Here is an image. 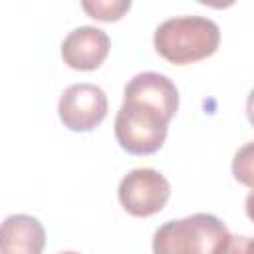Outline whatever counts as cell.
Here are the masks:
<instances>
[{"instance_id": "cell-1", "label": "cell", "mask_w": 254, "mask_h": 254, "mask_svg": "<svg viewBox=\"0 0 254 254\" xmlns=\"http://www.w3.org/2000/svg\"><path fill=\"white\" fill-rule=\"evenodd\" d=\"M155 50L171 64L187 65L212 56L220 44L216 22L202 16H179L165 20L153 36Z\"/></svg>"}, {"instance_id": "cell-2", "label": "cell", "mask_w": 254, "mask_h": 254, "mask_svg": "<svg viewBox=\"0 0 254 254\" xmlns=\"http://www.w3.org/2000/svg\"><path fill=\"white\" fill-rule=\"evenodd\" d=\"M232 236L214 214L196 212L187 218L169 220L153 236L157 254H214L230 250Z\"/></svg>"}, {"instance_id": "cell-3", "label": "cell", "mask_w": 254, "mask_h": 254, "mask_svg": "<svg viewBox=\"0 0 254 254\" xmlns=\"http://www.w3.org/2000/svg\"><path fill=\"white\" fill-rule=\"evenodd\" d=\"M171 117L161 109L123 97V105L115 115V139L131 155H151L159 151L167 139Z\"/></svg>"}, {"instance_id": "cell-4", "label": "cell", "mask_w": 254, "mask_h": 254, "mask_svg": "<svg viewBox=\"0 0 254 254\" xmlns=\"http://www.w3.org/2000/svg\"><path fill=\"white\" fill-rule=\"evenodd\" d=\"M117 194L121 206L129 214L145 218L163 210L171 196V185L159 171L143 167L129 171L121 179Z\"/></svg>"}, {"instance_id": "cell-5", "label": "cell", "mask_w": 254, "mask_h": 254, "mask_svg": "<svg viewBox=\"0 0 254 254\" xmlns=\"http://www.w3.org/2000/svg\"><path fill=\"white\" fill-rule=\"evenodd\" d=\"M58 115L69 131H91L107 115V95L99 85L73 83L64 89L58 103Z\"/></svg>"}, {"instance_id": "cell-6", "label": "cell", "mask_w": 254, "mask_h": 254, "mask_svg": "<svg viewBox=\"0 0 254 254\" xmlns=\"http://www.w3.org/2000/svg\"><path fill=\"white\" fill-rule=\"evenodd\" d=\"M109 48L111 42L103 30L93 26H79L71 30L62 42V58L71 69L91 71L105 62Z\"/></svg>"}, {"instance_id": "cell-7", "label": "cell", "mask_w": 254, "mask_h": 254, "mask_svg": "<svg viewBox=\"0 0 254 254\" xmlns=\"http://www.w3.org/2000/svg\"><path fill=\"white\" fill-rule=\"evenodd\" d=\"M46 246V230L36 216L10 214L0 224L2 254H40Z\"/></svg>"}, {"instance_id": "cell-8", "label": "cell", "mask_w": 254, "mask_h": 254, "mask_svg": "<svg viewBox=\"0 0 254 254\" xmlns=\"http://www.w3.org/2000/svg\"><path fill=\"white\" fill-rule=\"evenodd\" d=\"M123 97L127 99H139L145 101L163 113H167L171 119L175 117L179 109V91L177 85L163 73L157 71H143L131 77V81L125 85Z\"/></svg>"}, {"instance_id": "cell-9", "label": "cell", "mask_w": 254, "mask_h": 254, "mask_svg": "<svg viewBox=\"0 0 254 254\" xmlns=\"http://www.w3.org/2000/svg\"><path fill=\"white\" fill-rule=\"evenodd\" d=\"M131 2L133 0H81V8L97 22H117L129 12Z\"/></svg>"}, {"instance_id": "cell-10", "label": "cell", "mask_w": 254, "mask_h": 254, "mask_svg": "<svg viewBox=\"0 0 254 254\" xmlns=\"http://www.w3.org/2000/svg\"><path fill=\"white\" fill-rule=\"evenodd\" d=\"M250 153H252V145L248 143L242 151L236 153L234 157V165H232V171H234V177L240 179L242 183L250 185Z\"/></svg>"}, {"instance_id": "cell-11", "label": "cell", "mask_w": 254, "mask_h": 254, "mask_svg": "<svg viewBox=\"0 0 254 254\" xmlns=\"http://www.w3.org/2000/svg\"><path fill=\"white\" fill-rule=\"evenodd\" d=\"M200 4L204 6H210V8H216V10H222V8H230L236 0H198Z\"/></svg>"}]
</instances>
